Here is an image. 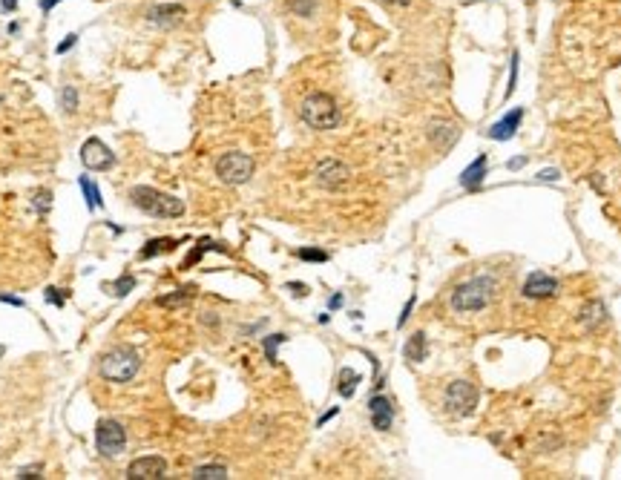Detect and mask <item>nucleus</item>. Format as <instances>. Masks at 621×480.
<instances>
[{"label": "nucleus", "mask_w": 621, "mask_h": 480, "mask_svg": "<svg viewBox=\"0 0 621 480\" xmlns=\"http://www.w3.org/2000/svg\"><path fill=\"white\" fill-rule=\"evenodd\" d=\"M368 414H371V426L377 431H388L391 428V420H394V406H391V400L377 394L368 400Z\"/></svg>", "instance_id": "nucleus-12"}, {"label": "nucleus", "mask_w": 621, "mask_h": 480, "mask_svg": "<svg viewBox=\"0 0 621 480\" xmlns=\"http://www.w3.org/2000/svg\"><path fill=\"white\" fill-rule=\"evenodd\" d=\"M75 43H78V35H75V32H72V35H67V41H61V43L55 46V52H58V55H63V52H70V50H72V46H75Z\"/></svg>", "instance_id": "nucleus-33"}, {"label": "nucleus", "mask_w": 621, "mask_h": 480, "mask_svg": "<svg viewBox=\"0 0 621 480\" xmlns=\"http://www.w3.org/2000/svg\"><path fill=\"white\" fill-rule=\"evenodd\" d=\"M339 305H342V294H334V296H331V302H328V308H331V311H337Z\"/></svg>", "instance_id": "nucleus-39"}, {"label": "nucleus", "mask_w": 621, "mask_h": 480, "mask_svg": "<svg viewBox=\"0 0 621 480\" xmlns=\"http://www.w3.org/2000/svg\"><path fill=\"white\" fill-rule=\"evenodd\" d=\"M0 302H6V305H14V308H23V305H26L21 296H12V294H0Z\"/></svg>", "instance_id": "nucleus-35"}, {"label": "nucleus", "mask_w": 621, "mask_h": 480, "mask_svg": "<svg viewBox=\"0 0 621 480\" xmlns=\"http://www.w3.org/2000/svg\"><path fill=\"white\" fill-rule=\"evenodd\" d=\"M190 477H196V480H224L227 477V469L224 466H219V463H210V466H199V469H193V474Z\"/></svg>", "instance_id": "nucleus-23"}, {"label": "nucleus", "mask_w": 621, "mask_h": 480, "mask_svg": "<svg viewBox=\"0 0 621 480\" xmlns=\"http://www.w3.org/2000/svg\"><path fill=\"white\" fill-rule=\"evenodd\" d=\"M165 474H167V460L158 457V455L136 457L127 466V477L129 480H158V477H165Z\"/></svg>", "instance_id": "nucleus-9"}, {"label": "nucleus", "mask_w": 621, "mask_h": 480, "mask_svg": "<svg viewBox=\"0 0 621 480\" xmlns=\"http://www.w3.org/2000/svg\"><path fill=\"white\" fill-rule=\"evenodd\" d=\"M520 118H524V109H512V116H506L503 121H498L492 130H489V135H492L495 141H506V138H512L515 135V130H518V124H520Z\"/></svg>", "instance_id": "nucleus-15"}, {"label": "nucleus", "mask_w": 621, "mask_h": 480, "mask_svg": "<svg viewBox=\"0 0 621 480\" xmlns=\"http://www.w3.org/2000/svg\"><path fill=\"white\" fill-rule=\"evenodd\" d=\"M129 199H133V204L138 207L141 213L153 216V219H178L185 216V201L176 199L170 193H161V190L156 187H133L129 190Z\"/></svg>", "instance_id": "nucleus-2"}, {"label": "nucleus", "mask_w": 621, "mask_h": 480, "mask_svg": "<svg viewBox=\"0 0 621 480\" xmlns=\"http://www.w3.org/2000/svg\"><path fill=\"white\" fill-rule=\"evenodd\" d=\"M357 382H359V374L351 371V368H342V371H339V386H337L339 397H354Z\"/></svg>", "instance_id": "nucleus-21"}, {"label": "nucleus", "mask_w": 621, "mask_h": 480, "mask_svg": "<svg viewBox=\"0 0 621 480\" xmlns=\"http://www.w3.org/2000/svg\"><path fill=\"white\" fill-rule=\"evenodd\" d=\"M190 296H193V287H182V291H176L170 296H158L156 305H161V308H176V305H185Z\"/></svg>", "instance_id": "nucleus-25"}, {"label": "nucleus", "mask_w": 621, "mask_h": 480, "mask_svg": "<svg viewBox=\"0 0 621 480\" xmlns=\"http://www.w3.org/2000/svg\"><path fill=\"white\" fill-rule=\"evenodd\" d=\"M478 406V389L469 380H454L446 389V408L454 417H469Z\"/></svg>", "instance_id": "nucleus-7"}, {"label": "nucleus", "mask_w": 621, "mask_h": 480, "mask_svg": "<svg viewBox=\"0 0 621 480\" xmlns=\"http://www.w3.org/2000/svg\"><path fill=\"white\" fill-rule=\"evenodd\" d=\"M0 9H3V12L9 14V12L18 9V0H0Z\"/></svg>", "instance_id": "nucleus-37"}, {"label": "nucleus", "mask_w": 621, "mask_h": 480, "mask_svg": "<svg viewBox=\"0 0 621 480\" xmlns=\"http://www.w3.org/2000/svg\"><path fill=\"white\" fill-rule=\"evenodd\" d=\"M314 179H317V184L325 187V190H337V187H342V184L351 179V170L342 164V162H337V158H325V162L317 164Z\"/></svg>", "instance_id": "nucleus-10"}, {"label": "nucleus", "mask_w": 621, "mask_h": 480, "mask_svg": "<svg viewBox=\"0 0 621 480\" xmlns=\"http://www.w3.org/2000/svg\"><path fill=\"white\" fill-rule=\"evenodd\" d=\"M176 239H150V242H147L144 248H141V259H153V256H158V253H170V250H176Z\"/></svg>", "instance_id": "nucleus-18"}, {"label": "nucleus", "mask_w": 621, "mask_h": 480, "mask_svg": "<svg viewBox=\"0 0 621 480\" xmlns=\"http://www.w3.org/2000/svg\"><path fill=\"white\" fill-rule=\"evenodd\" d=\"M43 296H46V302H52L55 308H63V305H67V291H61V287H46Z\"/></svg>", "instance_id": "nucleus-29"}, {"label": "nucleus", "mask_w": 621, "mask_h": 480, "mask_svg": "<svg viewBox=\"0 0 621 480\" xmlns=\"http://www.w3.org/2000/svg\"><path fill=\"white\" fill-rule=\"evenodd\" d=\"M185 14H187V9H185L182 3H158V6H150V9H147V21L156 23V26L170 29V26H178V23H182V21H185Z\"/></svg>", "instance_id": "nucleus-11"}, {"label": "nucleus", "mask_w": 621, "mask_h": 480, "mask_svg": "<svg viewBox=\"0 0 621 480\" xmlns=\"http://www.w3.org/2000/svg\"><path fill=\"white\" fill-rule=\"evenodd\" d=\"M297 256L302 262H328V253L325 250H314V248H302V250H297Z\"/></svg>", "instance_id": "nucleus-28"}, {"label": "nucleus", "mask_w": 621, "mask_h": 480, "mask_svg": "<svg viewBox=\"0 0 621 480\" xmlns=\"http://www.w3.org/2000/svg\"><path fill=\"white\" fill-rule=\"evenodd\" d=\"M429 138H432V144L440 153H446V150H452V144L457 141V127L449 124V121H434V124H429Z\"/></svg>", "instance_id": "nucleus-14"}, {"label": "nucleus", "mask_w": 621, "mask_h": 480, "mask_svg": "<svg viewBox=\"0 0 621 480\" xmlns=\"http://www.w3.org/2000/svg\"><path fill=\"white\" fill-rule=\"evenodd\" d=\"M288 291H291V294H297V296H305V294H308V287L299 285V282H291V285H288Z\"/></svg>", "instance_id": "nucleus-36"}, {"label": "nucleus", "mask_w": 621, "mask_h": 480, "mask_svg": "<svg viewBox=\"0 0 621 480\" xmlns=\"http://www.w3.org/2000/svg\"><path fill=\"white\" fill-rule=\"evenodd\" d=\"M495 294V282L489 276H475L463 285H457V291L452 294V308L457 314H469V311H481L489 305V299Z\"/></svg>", "instance_id": "nucleus-4"}, {"label": "nucleus", "mask_w": 621, "mask_h": 480, "mask_svg": "<svg viewBox=\"0 0 621 480\" xmlns=\"http://www.w3.org/2000/svg\"><path fill=\"white\" fill-rule=\"evenodd\" d=\"M35 207L46 216V213H49V207H52V193H49V190H41V193L35 196Z\"/></svg>", "instance_id": "nucleus-32"}, {"label": "nucleus", "mask_w": 621, "mask_h": 480, "mask_svg": "<svg viewBox=\"0 0 621 480\" xmlns=\"http://www.w3.org/2000/svg\"><path fill=\"white\" fill-rule=\"evenodd\" d=\"M317 0H288V12L297 18H314L317 14Z\"/></svg>", "instance_id": "nucleus-22"}, {"label": "nucleus", "mask_w": 621, "mask_h": 480, "mask_svg": "<svg viewBox=\"0 0 621 480\" xmlns=\"http://www.w3.org/2000/svg\"><path fill=\"white\" fill-rule=\"evenodd\" d=\"M3 354H6V345H0V360H3Z\"/></svg>", "instance_id": "nucleus-43"}, {"label": "nucleus", "mask_w": 621, "mask_h": 480, "mask_svg": "<svg viewBox=\"0 0 621 480\" xmlns=\"http://www.w3.org/2000/svg\"><path fill=\"white\" fill-rule=\"evenodd\" d=\"M334 414H337V408H331L328 414H322V417H319V426H325V423H328V420L334 417Z\"/></svg>", "instance_id": "nucleus-41"}, {"label": "nucleus", "mask_w": 621, "mask_h": 480, "mask_svg": "<svg viewBox=\"0 0 621 480\" xmlns=\"http://www.w3.org/2000/svg\"><path fill=\"white\" fill-rule=\"evenodd\" d=\"M604 319H607V311H604V305L601 302H590L584 311H581V325L587 328V331H596Z\"/></svg>", "instance_id": "nucleus-17"}, {"label": "nucleus", "mask_w": 621, "mask_h": 480, "mask_svg": "<svg viewBox=\"0 0 621 480\" xmlns=\"http://www.w3.org/2000/svg\"><path fill=\"white\" fill-rule=\"evenodd\" d=\"M43 474V466L41 463H32V466H23V469H18V480H32V477H41Z\"/></svg>", "instance_id": "nucleus-31"}, {"label": "nucleus", "mask_w": 621, "mask_h": 480, "mask_svg": "<svg viewBox=\"0 0 621 480\" xmlns=\"http://www.w3.org/2000/svg\"><path fill=\"white\" fill-rule=\"evenodd\" d=\"M81 162H84L87 170L92 173H104L116 164V153H112L101 138H87L81 144Z\"/></svg>", "instance_id": "nucleus-8"}, {"label": "nucleus", "mask_w": 621, "mask_h": 480, "mask_svg": "<svg viewBox=\"0 0 621 480\" xmlns=\"http://www.w3.org/2000/svg\"><path fill=\"white\" fill-rule=\"evenodd\" d=\"M141 368V354L133 348V345H116L109 348L107 354L101 357V362H98V371H101V377L107 382H118V386H124V382H129Z\"/></svg>", "instance_id": "nucleus-1"}, {"label": "nucleus", "mask_w": 621, "mask_h": 480, "mask_svg": "<svg viewBox=\"0 0 621 480\" xmlns=\"http://www.w3.org/2000/svg\"><path fill=\"white\" fill-rule=\"evenodd\" d=\"M541 179H544V182H552V179H558V170H544V173H541Z\"/></svg>", "instance_id": "nucleus-40"}, {"label": "nucleus", "mask_w": 621, "mask_h": 480, "mask_svg": "<svg viewBox=\"0 0 621 480\" xmlns=\"http://www.w3.org/2000/svg\"><path fill=\"white\" fill-rule=\"evenodd\" d=\"M386 3H394V6H406L408 0H386Z\"/></svg>", "instance_id": "nucleus-42"}, {"label": "nucleus", "mask_w": 621, "mask_h": 480, "mask_svg": "<svg viewBox=\"0 0 621 480\" xmlns=\"http://www.w3.org/2000/svg\"><path fill=\"white\" fill-rule=\"evenodd\" d=\"M136 287V276L133 274H124L121 279H116L112 285H107V291H112V296H127L129 291Z\"/></svg>", "instance_id": "nucleus-26"}, {"label": "nucleus", "mask_w": 621, "mask_h": 480, "mask_svg": "<svg viewBox=\"0 0 621 480\" xmlns=\"http://www.w3.org/2000/svg\"><path fill=\"white\" fill-rule=\"evenodd\" d=\"M483 175H486V155H478L475 162L463 170L461 182H463V187H478L483 182Z\"/></svg>", "instance_id": "nucleus-16"}, {"label": "nucleus", "mask_w": 621, "mask_h": 480, "mask_svg": "<svg viewBox=\"0 0 621 480\" xmlns=\"http://www.w3.org/2000/svg\"><path fill=\"white\" fill-rule=\"evenodd\" d=\"M412 308H414V296H412V299H408V302H406V305H403V314H400V319H397V325H400V328L406 325V319H408V316H412Z\"/></svg>", "instance_id": "nucleus-34"}, {"label": "nucleus", "mask_w": 621, "mask_h": 480, "mask_svg": "<svg viewBox=\"0 0 621 480\" xmlns=\"http://www.w3.org/2000/svg\"><path fill=\"white\" fill-rule=\"evenodd\" d=\"M61 0H41V12H52Z\"/></svg>", "instance_id": "nucleus-38"}, {"label": "nucleus", "mask_w": 621, "mask_h": 480, "mask_svg": "<svg viewBox=\"0 0 621 480\" xmlns=\"http://www.w3.org/2000/svg\"><path fill=\"white\" fill-rule=\"evenodd\" d=\"M403 354H406V360H412V362H420V360H426V334H420V331H417L414 337L406 342Z\"/></svg>", "instance_id": "nucleus-19"}, {"label": "nucleus", "mask_w": 621, "mask_h": 480, "mask_svg": "<svg viewBox=\"0 0 621 480\" xmlns=\"http://www.w3.org/2000/svg\"><path fill=\"white\" fill-rule=\"evenodd\" d=\"M78 104H81V98H78V89L75 87H63L61 89V109L67 116H75L78 113Z\"/></svg>", "instance_id": "nucleus-24"}, {"label": "nucleus", "mask_w": 621, "mask_h": 480, "mask_svg": "<svg viewBox=\"0 0 621 480\" xmlns=\"http://www.w3.org/2000/svg\"><path fill=\"white\" fill-rule=\"evenodd\" d=\"M81 190H84V199H87V207L90 210H101V190H98V184L90 179V175H81Z\"/></svg>", "instance_id": "nucleus-20"}, {"label": "nucleus", "mask_w": 621, "mask_h": 480, "mask_svg": "<svg viewBox=\"0 0 621 480\" xmlns=\"http://www.w3.org/2000/svg\"><path fill=\"white\" fill-rule=\"evenodd\" d=\"M282 342H285V334H273V337L265 340V354L271 362H276V345H282Z\"/></svg>", "instance_id": "nucleus-30"}, {"label": "nucleus", "mask_w": 621, "mask_h": 480, "mask_svg": "<svg viewBox=\"0 0 621 480\" xmlns=\"http://www.w3.org/2000/svg\"><path fill=\"white\" fill-rule=\"evenodd\" d=\"M524 294L529 299H549V296L558 294V282H555L552 276H547V274H532L527 279V285H524Z\"/></svg>", "instance_id": "nucleus-13"}, {"label": "nucleus", "mask_w": 621, "mask_h": 480, "mask_svg": "<svg viewBox=\"0 0 621 480\" xmlns=\"http://www.w3.org/2000/svg\"><path fill=\"white\" fill-rule=\"evenodd\" d=\"M207 250H224V248H222V245H216V242H210V239H204V242H199V248H193V253H190L187 259H185V268L196 265V262H199V259H202V256H204Z\"/></svg>", "instance_id": "nucleus-27"}, {"label": "nucleus", "mask_w": 621, "mask_h": 480, "mask_svg": "<svg viewBox=\"0 0 621 480\" xmlns=\"http://www.w3.org/2000/svg\"><path fill=\"white\" fill-rule=\"evenodd\" d=\"M253 167L256 164H253V158L248 153L233 150V153H224L219 162H216V175H219V182L231 184V187H239L244 182H251Z\"/></svg>", "instance_id": "nucleus-5"}, {"label": "nucleus", "mask_w": 621, "mask_h": 480, "mask_svg": "<svg viewBox=\"0 0 621 480\" xmlns=\"http://www.w3.org/2000/svg\"><path fill=\"white\" fill-rule=\"evenodd\" d=\"M299 118L310 130H334L339 124V107L328 92H310L299 104Z\"/></svg>", "instance_id": "nucleus-3"}, {"label": "nucleus", "mask_w": 621, "mask_h": 480, "mask_svg": "<svg viewBox=\"0 0 621 480\" xmlns=\"http://www.w3.org/2000/svg\"><path fill=\"white\" fill-rule=\"evenodd\" d=\"M95 446L104 457H118L127 449V431L118 420H101L95 426Z\"/></svg>", "instance_id": "nucleus-6"}]
</instances>
